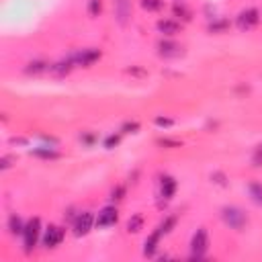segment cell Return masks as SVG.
Returning a JSON list of instances; mask_svg holds the SVG:
<instances>
[{
  "instance_id": "obj_8",
  "label": "cell",
  "mask_w": 262,
  "mask_h": 262,
  "mask_svg": "<svg viewBox=\"0 0 262 262\" xmlns=\"http://www.w3.org/2000/svg\"><path fill=\"white\" fill-rule=\"evenodd\" d=\"M117 219H119L117 209L111 207V205H106V207H103V209L99 211V215H96V227H99V229L111 227V226H115V223H117Z\"/></svg>"
},
{
  "instance_id": "obj_14",
  "label": "cell",
  "mask_w": 262,
  "mask_h": 262,
  "mask_svg": "<svg viewBox=\"0 0 262 262\" xmlns=\"http://www.w3.org/2000/svg\"><path fill=\"white\" fill-rule=\"evenodd\" d=\"M47 70H52V64H47V62H43V60L29 62L27 68H25L27 74H41V72H47Z\"/></svg>"
},
{
  "instance_id": "obj_7",
  "label": "cell",
  "mask_w": 262,
  "mask_h": 262,
  "mask_svg": "<svg viewBox=\"0 0 262 262\" xmlns=\"http://www.w3.org/2000/svg\"><path fill=\"white\" fill-rule=\"evenodd\" d=\"M92 226H96V219L92 217V213L90 211H82L80 215L76 217V221H74V234L78 238L86 236L92 229Z\"/></svg>"
},
{
  "instance_id": "obj_21",
  "label": "cell",
  "mask_w": 262,
  "mask_h": 262,
  "mask_svg": "<svg viewBox=\"0 0 262 262\" xmlns=\"http://www.w3.org/2000/svg\"><path fill=\"white\" fill-rule=\"evenodd\" d=\"M101 11H103V0H90L88 2V13L92 17H99Z\"/></svg>"
},
{
  "instance_id": "obj_20",
  "label": "cell",
  "mask_w": 262,
  "mask_h": 262,
  "mask_svg": "<svg viewBox=\"0 0 262 262\" xmlns=\"http://www.w3.org/2000/svg\"><path fill=\"white\" fill-rule=\"evenodd\" d=\"M174 15H176V17H182L184 21H189V18H191V11H189V8L184 6L182 2H176V4H174Z\"/></svg>"
},
{
  "instance_id": "obj_1",
  "label": "cell",
  "mask_w": 262,
  "mask_h": 262,
  "mask_svg": "<svg viewBox=\"0 0 262 262\" xmlns=\"http://www.w3.org/2000/svg\"><path fill=\"white\" fill-rule=\"evenodd\" d=\"M221 219L229 229H236V231H242L248 223V215L240 207H223L221 209Z\"/></svg>"
},
{
  "instance_id": "obj_12",
  "label": "cell",
  "mask_w": 262,
  "mask_h": 262,
  "mask_svg": "<svg viewBox=\"0 0 262 262\" xmlns=\"http://www.w3.org/2000/svg\"><path fill=\"white\" fill-rule=\"evenodd\" d=\"M162 236H164L162 231H160V229H156V231H154V234H152L148 240H145V244H143V254H145V256H152L154 252L158 250V244H160Z\"/></svg>"
},
{
  "instance_id": "obj_24",
  "label": "cell",
  "mask_w": 262,
  "mask_h": 262,
  "mask_svg": "<svg viewBox=\"0 0 262 262\" xmlns=\"http://www.w3.org/2000/svg\"><path fill=\"white\" fill-rule=\"evenodd\" d=\"M123 195H125V189L123 187H117V189L113 191V201H121Z\"/></svg>"
},
{
  "instance_id": "obj_15",
  "label": "cell",
  "mask_w": 262,
  "mask_h": 262,
  "mask_svg": "<svg viewBox=\"0 0 262 262\" xmlns=\"http://www.w3.org/2000/svg\"><path fill=\"white\" fill-rule=\"evenodd\" d=\"M31 154L33 156H37V158H45V160H55L60 154H57L53 148H47V145H41V148H35V150H31Z\"/></svg>"
},
{
  "instance_id": "obj_16",
  "label": "cell",
  "mask_w": 262,
  "mask_h": 262,
  "mask_svg": "<svg viewBox=\"0 0 262 262\" xmlns=\"http://www.w3.org/2000/svg\"><path fill=\"white\" fill-rule=\"evenodd\" d=\"M248 195L256 205H262V184L260 182H250L248 184Z\"/></svg>"
},
{
  "instance_id": "obj_2",
  "label": "cell",
  "mask_w": 262,
  "mask_h": 262,
  "mask_svg": "<svg viewBox=\"0 0 262 262\" xmlns=\"http://www.w3.org/2000/svg\"><path fill=\"white\" fill-rule=\"evenodd\" d=\"M39 236H41V221L33 217L31 221L25 223V229H23V244H25V250L31 252L37 242H39Z\"/></svg>"
},
{
  "instance_id": "obj_19",
  "label": "cell",
  "mask_w": 262,
  "mask_h": 262,
  "mask_svg": "<svg viewBox=\"0 0 262 262\" xmlns=\"http://www.w3.org/2000/svg\"><path fill=\"white\" fill-rule=\"evenodd\" d=\"M162 4H164V0H141V8L143 11H148V13L160 11Z\"/></svg>"
},
{
  "instance_id": "obj_27",
  "label": "cell",
  "mask_w": 262,
  "mask_h": 262,
  "mask_svg": "<svg viewBox=\"0 0 262 262\" xmlns=\"http://www.w3.org/2000/svg\"><path fill=\"white\" fill-rule=\"evenodd\" d=\"M156 123H158V125H166V127H168V125H172V121H170V119H162V117H160V119H156Z\"/></svg>"
},
{
  "instance_id": "obj_6",
  "label": "cell",
  "mask_w": 262,
  "mask_h": 262,
  "mask_svg": "<svg viewBox=\"0 0 262 262\" xmlns=\"http://www.w3.org/2000/svg\"><path fill=\"white\" fill-rule=\"evenodd\" d=\"M260 23V13L256 8H246L238 15V29L240 31H250Z\"/></svg>"
},
{
  "instance_id": "obj_4",
  "label": "cell",
  "mask_w": 262,
  "mask_h": 262,
  "mask_svg": "<svg viewBox=\"0 0 262 262\" xmlns=\"http://www.w3.org/2000/svg\"><path fill=\"white\" fill-rule=\"evenodd\" d=\"M72 62L74 66H82V68H88L94 62L101 60V50H94V47H88V50H80V52H74L72 55Z\"/></svg>"
},
{
  "instance_id": "obj_3",
  "label": "cell",
  "mask_w": 262,
  "mask_h": 262,
  "mask_svg": "<svg viewBox=\"0 0 262 262\" xmlns=\"http://www.w3.org/2000/svg\"><path fill=\"white\" fill-rule=\"evenodd\" d=\"M191 250H192V258H203L207 254V250H209V234H207L205 227L197 229V234L192 236Z\"/></svg>"
},
{
  "instance_id": "obj_18",
  "label": "cell",
  "mask_w": 262,
  "mask_h": 262,
  "mask_svg": "<svg viewBox=\"0 0 262 262\" xmlns=\"http://www.w3.org/2000/svg\"><path fill=\"white\" fill-rule=\"evenodd\" d=\"M141 227H143V215H140V213H138V215H133L127 221V231H129V234H138Z\"/></svg>"
},
{
  "instance_id": "obj_26",
  "label": "cell",
  "mask_w": 262,
  "mask_h": 262,
  "mask_svg": "<svg viewBox=\"0 0 262 262\" xmlns=\"http://www.w3.org/2000/svg\"><path fill=\"white\" fill-rule=\"evenodd\" d=\"M117 141H119V138H115V135H113V138H109V140H106V143H105V145H106V148H111L113 143L117 145Z\"/></svg>"
},
{
  "instance_id": "obj_5",
  "label": "cell",
  "mask_w": 262,
  "mask_h": 262,
  "mask_svg": "<svg viewBox=\"0 0 262 262\" xmlns=\"http://www.w3.org/2000/svg\"><path fill=\"white\" fill-rule=\"evenodd\" d=\"M64 236H66V231L60 226H50V227L43 231V238H41L43 248H47V250L57 248L64 242Z\"/></svg>"
},
{
  "instance_id": "obj_25",
  "label": "cell",
  "mask_w": 262,
  "mask_h": 262,
  "mask_svg": "<svg viewBox=\"0 0 262 262\" xmlns=\"http://www.w3.org/2000/svg\"><path fill=\"white\" fill-rule=\"evenodd\" d=\"M11 162H13V158H11V156H4L2 160H0V164H2V170H6V168H11V166H13V164H11Z\"/></svg>"
},
{
  "instance_id": "obj_10",
  "label": "cell",
  "mask_w": 262,
  "mask_h": 262,
  "mask_svg": "<svg viewBox=\"0 0 262 262\" xmlns=\"http://www.w3.org/2000/svg\"><path fill=\"white\" fill-rule=\"evenodd\" d=\"M158 50H160V55L164 57H178L182 52V47L178 43H174V41H160L158 43Z\"/></svg>"
},
{
  "instance_id": "obj_23",
  "label": "cell",
  "mask_w": 262,
  "mask_h": 262,
  "mask_svg": "<svg viewBox=\"0 0 262 262\" xmlns=\"http://www.w3.org/2000/svg\"><path fill=\"white\" fill-rule=\"evenodd\" d=\"M227 25H229V23L226 21V18H219L217 23H211V27H209V29H211L213 33H221V31H226V29H227Z\"/></svg>"
},
{
  "instance_id": "obj_11",
  "label": "cell",
  "mask_w": 262,
  "mask_h": 262,
  "mask_svg": "<svg viewBox=\"0 0 262 262\" xmlns=\"http://www.w3.org/2000/svg\"><path fill=\"white\" fill-rule=\"evenodd\" d=\"M174 192H176V180H174L172 176H164L160 180V195L164 199H172Z\"/></svg>"
},
{
  "instance_id": "obj_17",
  "label": "cell",
  "mask_w": 262,
  "mask_h": 262,
  "mask_svg": "<svg viewBox=\"0 0 262 262\" xmlns=\"http://www.w3.org/2000/svg\"><path fill=\"white\" fill-rule=\"evenodd\" d=\"M8 229H11V234H23V229H25L23 219L18 215H11V219H8Z\"/></svg>"
},
{
  "instance_id": "obj_13",
  "label": "cell",
  "mask_w": 262,
  "mask_h": 262,
  "mask_svg": "<svg viewBox=\"0 0 262 262\" xmlns=\"http://www.w3.org/2000/svg\"><path fill=\"white\" fill-rule=\"evenodd\" d=\"M115 8H117V18H119V23L125 25V23H127V18H129V13H131L129 0H117V2H115Z\"/></svg>"
},
{
  "instance_id": "obj_22",
  "label": "cell",
  "mask_w": 262,
  "mask_h": 262,
  "mask_svg": "<svg viewBox=\"0 0 262 262\" xmlns=\"http://www.w3.org/2000/svg\"><path fill=\"white\" fill-rule=\"evenodd\" d=\"M252 166H256V168L262 166V143L254 150V154H252Z\"/></svg>"
},
{
  "instance_id": "obj_9",
  "label": "cell",
  "mask_w": 262,
  "mask_h": 262,
  "mask_svg": "<svg viewBox=\"0 0 262 262\" xmlns=\"http://www.w3.org/2000/svg\"><path fill=\"white\" fill-rule=\"evenodd\" d=\"M180 29H182L180 23L174 21V18H162V21H158V31H160L162 35H166V37L180 33Z\"/></svg>"
}]
</instances>
